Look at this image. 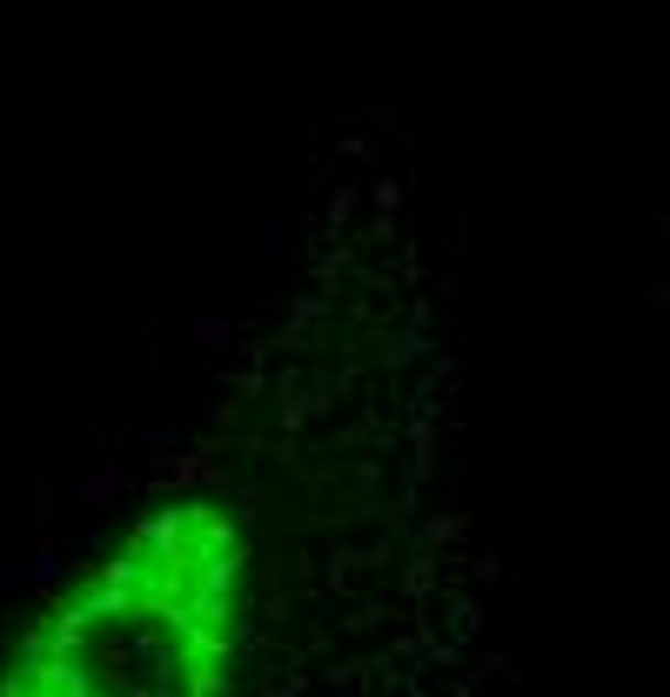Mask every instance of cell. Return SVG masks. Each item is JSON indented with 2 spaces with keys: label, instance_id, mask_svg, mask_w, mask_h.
Returning <instances> with one entry per match:
<instances>
[{
  "label": "cell",
  "instance_id": "1",
  "mask_svg": "<svg viewBox=\"0 0 670 697\" xmlns=\"http://www.w3.org/2000/svg\"><path fill=\"white\" fill-rule=\"evenodd\" d=\"M262 544L228 490L161 497L0 671V697H256Z\"/></svg>",
  "mask_w": 670,
  "mask_h": 697
}]
</instances>
